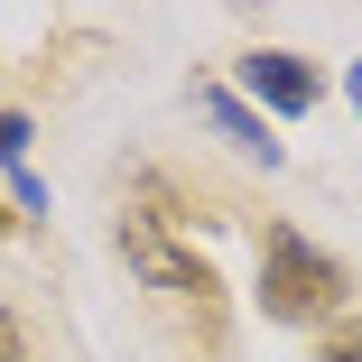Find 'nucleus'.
<instances>
[{"mask_svg":"<svg viewBox=\"0 0 362 362\" xmlns=\"http://www.w3.org/2000/svg\"><path fill=\"white\" fill-rule=\"evenodd\" d=\"M334 307H344V260L279 223L260 242V316L269 325H325Z\"/></svg>","mask_w":362,"mask_h":362,"instance_id":"nucleus-1","label":"nucleus"},{"mask_svg":"<svg viewBox=\"0 0 362 362\" xmlns=\"http://www.w3.org/2000/svg\"><path fill=\"white\" fill-rule=\"evenodd\" d=\"M121 260H130L139 279H149V288H168V298H195V307L214 298V269L158 233V214H121Z\"/></svg>","mask_w":362,"mask_h":362,"instance_id":"nucleus-2","label":"nucleus"},{"mask_svg":"<svg viewBox=\"0 0 362 362\" xmlns=\"http://www.w3.org/2000/svg\"><path fill=\"white\" fill-rule=\"evenodd\" d=\"M242 93H251L260 112H279V121H298V112L325 103V75H316L307 56H288V47H251V56H242Z\"/></svg>","mask_w":362,"mask_h":362,"instance_id":"nucleus-3","label":"nucleus"},{"mask_svg":"<svg viewBox=\"0 0 362 362\" xmlns=\"http://www.w3.org/2000/svg\"><path fill=\"white\" fill-rule=\"evenodd\" d=\"M195 103H204V121L223 130V139H233L242 158H260V168H279V139H269V121H260V112H251L242 93H223V84H204Z\"/></svg>","mask_w":362,"mask_h":362,"instance_id":"nucleus-4","label":"nucleus"},{"mask_svg":"<svg viewBox=\"0 0 362 362\" xmlns=\"http://www.w3.org/2000/svg\"><path fill=\"white\" fill-rule=\"evenodd\" d=\"M316 362H362V316H344V325L316 344Z\"/></svg>","mask_w":362,"mask_h":362,"instance_id":"nucleus-5","label":"nucleus"},{"mask_svg":"<svg viewBox=\"0 0 362 362\" xmlns=\"http://www.w3.org/2000/svg\"><path fill=\"white\" fill-rule=\"evenodd\" d=\"M19 149H28V121H19V112H0V168H19Z\"/></svg>","mask_w":362,"mask_h":362,"instance_id":"nucleus-6","label":"nucleus"},{"mask_svg":"<svg viewBox=\"0 0 362 362\" xmlns=\"http://www.w3.org/2000/svg\"><path fill=\"white\" fill-rule=\"evenodd\" d=\"M19 353H28V344H19V325H10V316H0V362H19Z\"/></svg>","mask_w":362,"mask_h":362,"instance_id":"nucleus-7","label":"nucleus"},{"mask_svg":"<svg viewBox=\"0 0 362 362\" xmlns=\"http://www.w3.org/2000/svg\"><path fill=\"white\" fill-rule=\"evenodd\" d=\"M344 84H353V112H362V65H344Z\"/></svg>","mask_w":362,"mask_h":362,"instance_id":"nucleus-8","label":"nucleus"}]
</instances>
